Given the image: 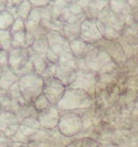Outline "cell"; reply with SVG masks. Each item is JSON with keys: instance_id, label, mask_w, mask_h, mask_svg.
Returning a JSON list of instances; mask_svg holds the SVG:
<instances>
[{"instance_id": "cell-22", "label": "cell", "mask_w": 138, "mask_h": 147, "mask_svg": "<svg viewBox=\"0 0 138 147\" xmlns=\"http://www.w3.org/2000/svg\"><path fill=\"white\" fill-rule=\"evenodd\" d=\"M8 63H9V52L2 50L0 52V64L2 65V67H7Z\"/></svg>"}, {"instance_id": "cell-3", "label": "cell", "mask_w": 138, "mask_h": 147, "mask_svg": "<svg viewBox=\"0 0 138 147\" xmlns=\"http://www.w3.org/2000/svg\"><path fill=\"white\" fill-rule=\"evenodd\" d=\"M55 78L62 82L65 88H69L74 82L76 78V61L72 52L59 57Z\"/></svg>"}, {"instance_id": "cell-11", "label": "cell", "mask_w": 138, "mask_h": 147, "mask_svg": "<svg viewBox=\"0 0 138 147\" xmlns=\"http://www.w3.org/2000/svg\"><path fill=\"white\" fill-rule=\"evenodd\" d=\"M18 81H19V78L11 71V69L9 66L2 67V72H1V76H0V90L8 92L9 88L13 84L18 83Z\"/></svg>"}, {"instance_id": "cell-26", "label": "cell", "mask_w": 138, "mask_h": 147, "mask_svg": "<svg viewBox=\"0 0 138 147\" xmlns=\"http://www.w3.org/2000/svg\"><path fill=\"white\" fill-rule=\"evenodd\" d=\"M1 72H2V65L0 64V76H1Z\"/></svg>"}, {"instance_id": "cell-12", "label": "cell", "mask_w": 138, "mask_h": 147, "mask_svg": "<svg viewBox=\"0 0 138 147\" xmlns=\"http://www.w3.org/2000/svg\"><path fill=\"white\" fill-rule=\"evenodd\" d=\"M41 128V125L38 121V117H28L22 119L20 123V132L24 136H31L34 135L39 129Z\"/></svg>"}, {"instance_id": "cell-17", "label": "cell", "mask_w": 138, "mask_h": 147, "mask_svg": "<svg viewBox=\"0 0 138 147\" xmlns=\"http://www.w3.org/2000/svg\"><path fill=\"white\" fill-rule=\"evenodd\" d=\"M12 34V49H23L27 48L26 43V31L22 32H17V33H11Z\"/></svg>"}, {"instance_id": "cell-1", "label": "cell", "mask_w": 138, "mask_h": 147, "mask_svg": "<svg viewBox=\"0 0 138 147\" xmlns=\"http://www.w3.org/2000/svg\"><path fill=\"white\" fill-rule=\"evenodd\" d=\"M43 83L44 79L36 72L26 74L21 78H19L18 85H19L22 96L27 103L32 105V103L39 96L42 95Z\"/></svg>"}, {"instance_id": "cell-15", "label": "cell", "mask_w": 138, "mask_h": 147, "mask_svg": "<svg viewBox=\"0 0 138 147\" xmlns=\"http://www.w3.org/2000/svg\"><path fill=\"white\" fill-rule=\"evenodd\" d=\"M12 34L10 30H0V45L3 51H10L12 49Z\"/></svg>"}, {"instance_id": "cell-13", "label": "cell", "mask_w": 138, "mask_h": 147, "mask_svg": "<svg viewBox=\"0 0 138 147\" xmlns=\"http://www.w3.org/2000/svg\"><path fill=\"white\" fill-rule=\"evenodd\" d=\"M30 48H31V50L34 52L36 55H45L48 52L50 51V47H49V42H48L46 36H43V37L36 39Z\"/></svg>"}, {"instance_id": "cell-20", "label": "cell", "mask_w": 138, "mask_h": 147, "mask_svg": "<svg viewBox=\"0 0 138 147\" xmlns=\"http://www.w3.org/2000/svg\"><path fill=\"white\" fill-rule=\"evenodd\" d=\"M50 105H51V104L49 103V101L46 100V97H45L43 94L39 96L36 101L32 103V106L34 107V110H36L38 113H40V112L44 111L45 109H48Z\"/></svg>"}, {"instance_id": "cell-9", "label": "cell", "mask_w": 138, "mask_h": 147, "mask_svg": "<svg viewBox=\"0 0 138 147\" xmlns=\"http://www.w3.org/2000/svg\"><path fill=\"white\" fill-rule=\"evenodd\" d=\"M38 121L41 127L46 129H53L55 126L59 125L60 121V112L57 105H50L48 109L40 112L38 114Z\"/></svg>"}, {"instance_id": "cell-2", "label": "cell", "mask_w": 138, "mask_h": 147, "mask_svg": "<svg viewBox=\"0 0 138 147\" xmlns=\"http://www.w3.org/2000/svg\"><path fill=\"white\" fill-rule=\"evenodd\" d=\"M8 66L11 71L18 76L21 78L26 74L34 72L33 71V63L30 58L29 49H11L9 51V63Z\"/></svg>"}, {"instance_id": "cell-18", "label": "cell", "mask_w": 138, "mask_h": 147, "mask_svg": "<svg viewBox=\"0 0 138 147\" xmlns=\"http://www.w3.org/2000/svg\"><path fill=\"white\" fill-rule=\"evenodd\" d=\"M8 94L10 95V97L15 101L17 103H19L20 105H27V102L24 101V98H23V96L21 94V91H20V88H19V85H18V83H15L13 84L11 88H9V91H8Z\"/></svg>"}, {"instance_id": "cell-5", "label": "cell", "mask_w": 138, "mask_h": 147, "mask_svg": "<svg viewBox=\"0 0 138 147\" xmlns=\"http://www.w3.org/2000/svg\"><path fill=\"white\" fill-rule=\"evenodd\" d=\"M65 88H66L62 84V82L59 81L55 76H52V78H48L44 80L42 94L46 97V100L49 101L50 104L58 105L65 92Z\"/></svg>"}, {"instance_id": "cell-16", "label": "cell", "mask_w": 138, "mask_h": 147, "mask_svg": "<svg viewBox=\"0 0 138 147\" xmlns=\"http://www.w3.org/2000/svg\"><path fill=\"white\" fill-rule=\"evenodd\" d=\"M15 20V17L11 13H9L7 10L1 11L0 12V30H10Z\"/></svg>"}, {"instance_id": "cell-14", "label": "cell", "mask_w": 138, "mask_h": 147, "mask_svg": "<svg viewBox=\"0 0 138 147\" xmlns=\"http://www.w3.org/2000/svg\"><path fill=\"white\" fill-rule=\"evenodd\" d=\"M15 116L18 117L19 121H22L24 118L28 117H38V112L34 110V107L30 104H27V105H22L20 106L18 110L15 111Z\"/></svg>"}, {"instance_id": "cell-23", "label": "cell", "mask_w": 138, "mask_h": 147, "mask_svg": "<svg viewBox=\"0 0 138 147\" xmlns=\"http://www.w3.org/2000/svg\"><path fill=\"white\" fill-rule=\"evenodd\" d=\"M30 3H31V6L32 8H46L50 3H51V1H30Z\"/></svg>"}, {"instance_id": "cell-24", "label": "cell", "mask_w": 138, "mask_h": 147, "mask_svg": "<svg viewBox=\"0 0 138 147\" xmlns=\"http://www.w3.org/2000/svg\"><path fill=\"white\" fill-rule=\"evenodd\" d=\"M10 144H11V140L0 134V147H10Z\"/></svg>"}, {"instance_id": "cell-7", "label": "cell", "mask_w": 138, "mask_h": 147, "mask_svg": "<svg viewBox=\"0 0 138 147\" xmlns=\"http://www.w3.org/2000/svg\"><path fill=\"white\" fill-rule=\"evenodd\" d=\"M59 128L60 132L65 136H72L74 134L79 133L81 128V118L72 112H63L60 115L59 121Z\"/></svg>"}, {"instance_id": "cell-8", "label": "cell", "mask_w": 138, "mask_h": 147, "mask_svg": "<svg viewBox=\"0 0 138 147\" xmlns=\"http://www.w3.org/2000/svg\"><path fill=\"white\" fill-rule=\"evenodd\" d=\"M46 38H48L50 50L55 55L61 57L63 54H66V53L71 52L70 41L61 32H59V31H50L46 34Z\"/></svg>"}, {"instance_id": "cell-19", "label": "cell", "mask_w": 138, "mask_h": 147, "mask_svg": "<svg viewBox=\"0 0 138 147\" xmlns=\"http://www.w3.org/2000/svg\"><path fill=\"white\" fill-rule=\"evenodd\" d=\"M32 6L30 3V1H22L21 5L18 8V18H20L22 20L27 21L29 18L30 13L32 11Z\"/></svg>"}, {"instance_id": "cell-10", "label": "cell", "mask_w": 138, "mask_h": 147, "mask_svg": "<svg viewBox=\"0 0 138 147\" xmlns=\"http://www.w3.org/2000/svg\"><path fill=\"white\" fill-rule=\"evenodd\" d=\"M81 9L79 6L73 5L72 2L69 1V3L62 9L61 16H60V21L63 24H79V19H80Z\"/></svg>"}, {"instance_id": "cell-4", "label": "cell", "mask_w": 138, "mask_h": 147, "mask_svg": "<svg viewBox=\"0 0 138 147\" xmlns=\"http://www.w3.org/2000/svg\"><path fill=\"white\" fill-rule=\"evenodd\" d=\"M85 98H86V95L83 91L77 90V88H66L64 94L57 106L62 112H70L72 110H76L79 107L86 106L87 103Z\"/></svg>"}, {"instance_id": "cell-6", "label": "cell", "mask_w": 138, "mask_h": 147, "mask_svg": "<svg viewBox=\"0 0 138 147\" xmlns=\"http://www.w3.org/2000/svg\"><path fill=\"white\" fill-rule=\"evenodd\" d=\"M19 131L20 124L15 113L0 111V134L11 140Z\"/></svg>"}, {"instance_id": "cell-21", "label": "cell", "mask_w": 138, "mask_h": 147, "mask_svg": "<svg viewBox=\"0 0 138 147\" xmlns=\"http://www.w3.org/2000/svg\"><path fill=\"white\" fill-rule=\"evenodd\" d=\"M22 31H26V21L20 19V18H17L12 24V27L10 28V32L17 33V32H22Z\"/></svg>"}, {"instance_id": "cell-25", "label": "cell", "mask_w": 138, "mask_h": 147, "mask_svg": "<svg viewBox=\"0 0 138 147\" xmlns=\"http://www.w3.org/2000/svg\"><path fill=\"white\" fill-rule=\"evenodd\" d=\"M6 3H7V1H0V12L6 9Z\"/></svg>"}]
</instances>
